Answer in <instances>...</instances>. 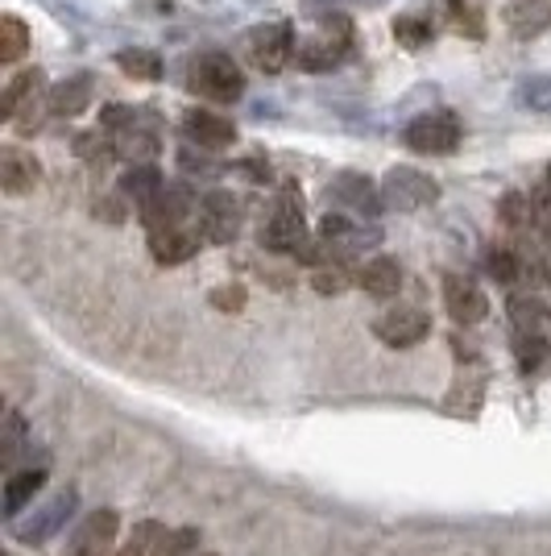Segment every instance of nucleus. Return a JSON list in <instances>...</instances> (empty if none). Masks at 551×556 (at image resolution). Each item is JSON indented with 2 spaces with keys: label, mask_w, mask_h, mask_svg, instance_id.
<instances>
[{
  "label": "nucleus",
  "mask_w": 551,
  "mask_h": 556,
  "mask_svg": "<svg viewBox=\"0 0 551 556\" xmlns=\"http://www.w3.org/2000/svg\"><path fill=\"white\" fill-rule=\"evenodd\" d=\"M100 125L113 141L116 159H125L129 166L154 163V154L162 150V121L154 109H125V104H108L100 113Z\"/></svg>",
  "instance_id": "f257e3e1"
},
{
  "label": "nucleus",
  "mask_w": 551,
  "mask_h": 556,
  "mask_svg": "<svg viewBox=\"0 0 551 556\" xmlns=\"http://www.w3.org/2000/svg\"><path fill=\"white\" fill-rule=\"evenodd\" d=\"M382 200L394 212H419L427 208V204H436L439 187L423 170H414V166H394L390 175H386V184H382Z\"/></svg>",
  "instance_id": "1a4fd4ad"
},
{
  "label": "nucleus",
  "mask_w": 551,
  "mask_h": 556,
  "mask_svg": "<svg viewBox=\"0 0 551 556\" xmlns=\"http://www.w3.org/2000/svg\"><path fill=\"white\" fill-rule=\"evenodd\" d=\"M444 307H448V316L464 328L482 325L485 316H489V300H485V291L473 282V278H464V275H444Z\"/></svg>",
  "instance_id": "4468645a"
},
{
  "label": "nucleus",
  "mask_w": 551,
  "mask_h": 556,
  "mask_svg": "<svg viewBox=\"0 0 551 556\" xmlns=\"http://www.w3.org/2000/svg\"><path fill=\"white\" fill-rule=\"evenodd\" d=\"M328 200L341 204V212H348V216H361V220H373V216H382V208H386L382 191L369 184L366 175H353V170L336 175L328 184Z\"/></svg>",
  "instance_id": "9b49d317"
},
{
  "label": "nucleus",
  "mask_w": 551,
  "mask_h": 556,
  "mask_svg": "<svg viewBox=\"0 0 551 556\" xmlns=\"http://www.w3.org/2000/svg\"><path fill=\"white\" fill-rule=\"evenodd\" d=\"M245 300H249V295H245L241 282H229V287H216V291H212V307H216V312H241Z\"/></svg>",
  "instance_id": "4c0bfd02"
},
{
  "label": "nucleus",
  "mask_w": 551,
  "mask_h": 556,
  "mask_svg": "<svg viewBox=\"0 0 551 556\" xmlns=\"http://www.w3.org/2000/svg\"><path fill=\"white\" fill-rule=\"evenodd\" d=\"M295 25L291 22H261L253 25L249 34H245V59H249L253 71H261V75H278V71L286 67L291 59H295Z\"/></svg>",
  "instance_id": "39448f33"
},
{
  "label": "nucleus",
  "mask_w": 551,
  "mask_h": 556,
  "mask_svg": "<svg viewBox=\"0 0 551 556\" xmlns=\"http://www.w3.org/2000/svg\"><path fill=\"white\" fill-rule=\"evenodd\" d=\"M195 195H191V187L187 184H166L162 187V195L150 204V208H141V225L150 232H162V229H183L187 220L195 216Z\"/></svg>",
  "instance_id": "f8f14e48"
},
{
  "label": "nucleus",
  "mask_w": 551,
  "mask_h": 556,
  "mask_svg": "<svg viewBox=\"0 0 551 556\" xmlns=\"http://www.w3.org/2000/svg\"><path fill=\"white\" fill-rule=\"evenodd\" d=\"M353 270H348L345 262L336 257V262H328V266H320L316 275H311V287L320 291V295H341V291H348L353 287Z\"/></svg>",
  "instance_id": "2f4dec72"
},
{
  "label": "nucleus",
  "mask_w": 551,
  "mask_h": 556,
  "mask_svg": "<svg viewBox=\"0 0 551 556\" xmlns=\"http://www.w3.org/2000/svg\"><path fill=\"white\" fill-rule=\"evenodd\" d=\"M261 250L270 254H295L307 241V216H303V191L299 184H282L274 195V204L266 212L261 229H257Z\"/></svg>",
  "instance_id": "7ed1b4c3"
},
{
  "label": "nucleus",
  "mask_w": 551,
  "mask_h": 556,
  "mask_svg": "<svg viewBox=\"0 0 551 556\" xmlns=\"http://www.w3.org/2000/svg\"><path fill=\"white\" fill-rule=\"evenodd\" d=\"M116 67L125 71L129 79H141V84H154V79H162L158 50H145V47L120 50V54H116Z\"/></svg>",
  "instance_id": "c85d7f7f"
},
{
  "label": "nucleus",
  "mask_w": 551,
  "mask_h": 556,
  "mask_svg": "<svg viewBox=\"0 0 551 556\" xmlns=\"http://www.w3.org/2000/svg\"><path fill=\"white\" fill-rule=\"evenodd\" d=\"M505 316H510V328L514 337H539V341H551V307L548 300L530 295V291H518L505 303Z\"/></svg>",
  "instance_id": "dca6fc26"
},
{
  "label": "nucleus",
  "mask_w": 551,
  "mask_h": 556,
  "mask_svg": "<svg viewBox=\"0 0 551 556\" xmlns=\"http://www.w3.org/2000/svg\"><path fill=\"white\" fill-rule=\"evenodd\" d=\"M88 104H92V79L88 75H71L59 88H50L47 96L50 116H79L88 113Z\"/></svg>",
  "instance_id": "5701e85b"
},
{
  "label": "nucleus",
  "mask_w": 551,
  "mask_h": 556,
  "mask_svg": "<svg viewBox=\"0 0 551 556\" xmlns=\"http://www.w3.org/2000/svg\"><path fill=\"white\" fill-rule=\"evenodd\" d=\"M42 486H47V469H22V473H13L9 486H4V515L17 519L25 503H29Z\"/></svg>",
  "instance_id": "bb28decb"
},
{
  "label": "nucleus",
  "mask_w": 551,
  "mask_h": 556,
  "mask_svg": "<svg viewBox=\"0 0 551 556\" xmlns=\"http://www.w3.org/2000/svg\"><path fill=\"white\" fill-rule=\"evenodd\" d=\"M195 229L207 245H232L241 232V200L232 191H207L195 208Z\"/></svg>",
  "instance_id": "0eeeda50"
},
{
  "label": "nucleus",
  "mask_w": 551,
  "mask_h": 556,
  "mask_svg": "<svg viewBox=\"0 0 551 556\" xmlns=\"http://www.w3.org/2000/svg\"><path fill=\"white\" fill-rule=\"evenodd\" d=\"M402 141L411 146L414 154H452L460 146V116L452 109H432V113H419L402 129Z\"/></svg>",
  "instance_id": "423d86ee"
},
{
  "label": "nucleus",
  "mask_w": 551,
  "mask_h": 556,
  "mask_svg": "<svg viewBox=\"0 0 551 556\" xmlns=\"http://www.w3.org/2000/svg\"><path fill=\"white\" fill-rule=\"evenodd\" d=\"M200 556H216V553H200Z\"/></svg>",
  "instance_id": "ea45409f"
},
{
  "label": "nucleus",
  "mask_w": 551,
  "mask_h": 556,
  "mask_svg": "<svg viewBox=\"0 0 551 556\" xmlns=\"http://www.w3.org/2000/svg\"><path fill=\"white\" fill-rule=\"evenodd\" d=\"M394 38H398V47L407 50L432 47L436 42V22L427 13H402V17H394Z\"/></svg>",
  "instance_id": "cd10ccee"
},
{
  "label": "nucleus",
  "mask_w": 551,
  "mask_h": 556,
  "mask_svg": "<svg viewBox=\"0 0 551 556\" xmlns=\"http://www.w3.org/2000/svg\"><path fill=\"white\" fill-rule=\"evenodd\" d=\"M320 241L332 250V254L345 262L348 254H361L369 245L382 241L377 225H366L361 216H348V212H328L320 220Z\"/></svg>",
  "instance_id": "6e6552de"
},
{
  "label": "nucleus",
  "mask_w": 551,
  "mask_h": 556,
  "mask_svg": "<svg viewBox=\"0 0 551 556\" xmlns=\"http://www.w3.org/2000/svg\"><path fill=\"white\" fill-rule=\"evenodd\" d=\"M543 187H548V191H551V166H548V179H543Z\"/></svg>",
  "instance_id": "58836bf2"
},
{
  "label": "nucleus",
  "mask_w": 551,
  "mask_h": 556,
  "mask_svg": "<svg viewBox=\"0 0 551 556\" xmlns=\"http://www.w3.org/2000/svg\"><path fill=\"white\" fill-rule=\"evenodd\" d=\"M25 50H29V25L17 13H4L0 17V63H17Z\"/></svg>",
  "instance_id": "c756f323"
},
{
  "label": "nucleus",
  "mask_w": 551,
  "mask_h": 556,
  "mask_svg": "<svg viewBox=\"0 0 551 556\" xmlns=\"http://www.w3.org/2000/svg\"><path fill=\"white\" fill-rule=\"evenodd\" d=\"M353 42H357L353 17L341 13V9H323L316 29H311L307 38H299L295 59H299L303 71H332L353 54Z\"/></svg>",
  "instance_id": "f03ea898"
},
{
  "label": "nucleus",
  "mask_w": 551,
  "mask_h": 556,
  "mask_svg": "<svg viewBox=\"0 0 551 556\" xmlns=\"http://www.w3.org/2000/svg\"><path fill=\"white\" fill-rule=\"evenodd\" d=\"M42 179V163L25 150V146H4L0 150V187H4V195H25V191H34Z\"/></svg>",
  "instance_id": "f3484780"
},
{
  "label": "nucleus",
  "mask_w": 551,
  "mask_h": 556,
  "mask_svg": "<svg viewBox=\"0 0 551 556\" xmlns=\"http://www.w3.org/2000/svg\"><path fill=\"white\" fill-rule=\"evenodd\" d=\"M502 22L514 38H539L551 34V0H510L502 9Z\"/></svg>",
  "instance_id": "6ab92c4d"
},
{
  "label": "nucleus",
  "mask_w": 551,
  "mask_h": 556,
  "mask_svg": "<svg viewBox=\"0 0 551 556\" xmlns=\"http://www.w3.org/2000/svg\"><path fill=\"white\" fill-rule=\"evenodd\" d=\"M162 540H166V528L154 523V519H145V523H138V528L129 532V540L116 548V556H158Z\"/></svg>",
  "instance_id": "7c9ffc66"
},
{
  "label": "nucleus",
  "mask_w": 551,
  "mask_h": 556,
  "mask_svg": "<svg viewBox=\"0 0 551 556\" xmlns=\"http://www.w3.org/2000/svg\"><path fill=\"white\" fill-rule=\"evenodd\" d=\"M200 229L195 225H183V229H162V232H150V254L158 266H183L191 257L200 254Z\"/></svg>",
  "instance_id": "a211bd4d"
},
{
  "label": "nucleus",
  "mask_w": 551,
  "mask_h": 556,
  "mask_svg": "<svg viewBox=\"0 0 551 556\" xmlns=\"http://www.w3.org/2000/svg\"><path fill=\"white\" fill-rule=\"evenodd\" d=\"M357 287L369 291V295H377V300H390V295L402 291V266L386 254L369 257L366 266L357 270Z\"/></svg>",
  "instance_id": "4be33fe9"
},
{
  "label": "nucleus",
  "mask_w": 551,
  "mask_h": 556,
  "mask_svg": "<svg viewBox=\"0 0 551 556\" xmlns=\"http://www.w3.org/2000/svg\"><path fill=\"white\" fill-rule=\"evenodd\" d=\"M523 250V257H527L530 275L543 278V282H551V237H535V241H527V245H518Z\"/></svg>",
  "instance_id": "c9c22d12"
},
{
  "label": "nucleus",
  "mask_w": 551,
  "mask_h": 556,
  "mask_svg": "<svg viewBox=\"0 0 551 556\" xmlns=\"http://www.w3.org/2000/svg\"><path fill=\"white\" fill-rule=\"evenodd\" d=\"M373 332H377L382 345L411 349V345H419V341H427L432 316L419 312V307H390V312H382V316L373 320Z\"/></svg>",
  "instance_id": "ddd939ff"
},
{
  "label": "nucleus",
  "mask_w": 551,
  "mask_h": 556,
  "mask_svg": "<svg viewBox=\"0 0 551 556\" xmlns=\"http://www.w3.org/2000/svg\"><path fill=\"white\" fill-rule=\"evenodd\" d=\"M75 490H67V494H59L50 507H42L38 515H34V523H25V528H17V540H25V544H47L50 535L59 532L63 523L71 519V510H75Z\"/></svg>",
  "instance_id": "aec40b11"
},
{
  "label": "nucleus",
  "mask_w": 551,
  "mask_h": 556,
  "mask_svg": "<svg viewBox=\"0 0 551 556\" xmlns=\"http://www.w3.org/2000/svg\"><path fill=\"white\" fill-rule=\"evenodd\" d=\"M38 88H42V71H22V75H13L9 79V88H4V96H0V121H17V113H22L25 104L38 96Z\"/></svg>",
  "instance_id": "a878e982"
},
{
  "label": "nucleus",
  "mask_w": 551,
  "mask_h": 556,
  "mask_svg": "<svg viewBox=\"0 0 551 556\" xmlns=\"http://www.w3.org/2000/svg\"><path fill=\"white\" fill-rule=\"evenodd\" d=\"M485 270H489V278H498L502 287H514V282H523V278L530 275L527 257H523V250H518L514 241L489 245V254H485Z\"/></svg>",
  "instance_id": "b1692460"
},
{
  "label": "nucleus",
  "mask_w": 551,
  "mask_h": 556,
  "mask_svg": "<svg viewBox=\"0 0 551 556\" xmlns=\"http://www.w3.org/2000/svg\"><path fill=\"white\" fill-rule=\"evenodd\" d=\"M518 104L530 113H551V75H530L518 84Z\"/></svg>",
  "instance_id": "473e14b6"
},
{
  "label": "nucleus",
  "mask_w": 551,
  "mask_h": 556,
  "mask_svg": "<svg viewBox=\"0 0 551 556\" xmlns=\"http://www.w3.org/2000/svg\"><path fill=\"white\" fill-rule=\"evenodd\" d=\"M444 22H448V29L460 34V38H473V42L485 38L482 0H444Z\"/></svg>",
  "instance_id": "393cba45"
},
{
  "label": "nucleus",
  "mask_w": 551,
  "mask_h": 556,
  "mask_svg": "<svg viewBox=\"0 0 551 556\" xmlns=\"http://www.w3.org/2000/svg\"><path fill=\"white\" fill-rule=\"evenodd\" d=\"M116 532H120V515L113 507L92 510L79 519V528L67 544V556H116Z\"/></svg>",
  "instance_id": "9d476101"
},
{
  "label": "nucleus",
  "mask_w": 551,
  "mask_h": 556,
  "mask_svg": "<svg viewBox=\"0 0 551 556\" xmlns=\"http://www.w3.org/2000/svg\"><path fill=\"white\" fill-rule=\"evenodd\" d=\"M158 556H200V535L191 528H179V532H166Z\"/></svg>",
  "instance_id": "e433bc0d"
},
{
  "label": "nucleus",
  "mask_w": 551,
  "mask_h": 556,
  "mask_svg": "<svg viewBox=\"0 0 551 556\" xmlns=\"http://www.w3.org/2000/svg\"><path fill=\"white\" fill-rule=\"evenodd\" d=\"M551 341H539V337H514V357H518V370L530 374L548 362Z\"/></svg>",
  "instance_id": "72a5a7b5"
},
{
  "label": "nucleus",
  "mask_w": 551,
  "mask_h": 556,
  "mask_svg": "<svg viewBox=\"0 0 551 556\" xmlns=\"http://www.w3.org/2000/svg\"><path fill=\"white\" fill-rule=\"evenodd\" d=\"M183 138L191 141V150H204V154H216V150H229L236 141V125L229 116L207 113V109H191L183 116Z\"/></svg>",
  "instance_id": "2eb2a0df"
},
{
  "label": "nucleus",
  "mask_w": 551,
  "mask_h": 556,
  "mask_svg": "<svg viewBox=\"0 0 551 556\" xmlns=\"http://www.w3.org/2000/svg\"><path fill=\"white\" fill-rule=\"evenodd\" d=\"M4 556H9V553H4Z\"/></svg>",
  "instance_id": "a19ab883"
},
{
  "label": "nucleus",
  "mask_w": 551,
  "mask_h": 556,
  "mask_svg": "<svg viewBox=\"0 0 551 556\" xmlns=\"http://www.w3.org/2000/svg\"><path fill=\"white\" fill-rule=\"evenodd\" d=\"M187 88L212 104H232L245 96V75L236 67V59L225 50H200L187 63Z\"/></svg>",
  "instance_id": "20e7f679"
},
{
  "label": "nucleus",
  "mask_w": 551,
  "mask_h": 556,
  "mask_svg": "<svg viewBox=\"0 0 551 556\" xmlns=\"http://www.w3.org/2000/svg\"><path fill=\"white\" fill-rule=\"evenodd\" d=\"M22 444H25V419L17 416L13 407H9V412H4V441H0V462H4V465L17 462Z\"/></svg>",
  "instance_id": "f704fd0d"
},
{
  "label": "nucleus",
  "mask_w": 551,
  "mask_h": 556,
  "mask_svg": "<svg viewBox=\"0 0 551 556\" xmlns=\"http://www.w3.org/2000/svg\"><path fill=\"white\" fill-rule=\"evenodd\" d=\"M162 187H166V179H162V170L154 163L129 166V170L120 175V200H125V204H133V208L141 212L158 200Z\"/></svg>",
  "instance_id": "412c9836"
}]
</instances>
